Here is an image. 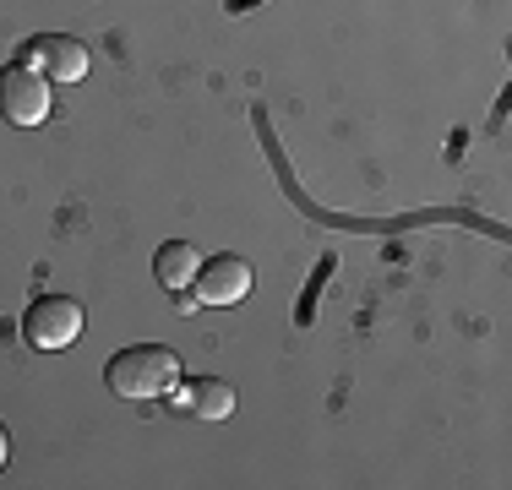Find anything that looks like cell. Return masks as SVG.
Segmentation results:
<instances>
[{"label":"cell","mask_w":512,"mask_h":490,"mask_svg":"<svg viewBox=\"0 0 512 490\" xmlns=\"http://www.w3.org/2000/svg\"><path fill=\"white\" fill-rule=\"evenodd\" d=\"M104 382L126 403H153V398H164V392H175L180 360L164 343H131V349H120L115 360L104 365Z\"/></svg>","instance_id":"1"},{"label":"cell","mask_w":512,"mask_h":490,"mask_svg":"<svg viewBox=\"0 0 512 490\" xmlns=\"http://www.w3.org/2000/svg\"><path fill=\"white\" fill-rule=\"evenodd\" d=\"M50 109H55V88L39 66L17 60V66L0 71V115H6L11 126H44Z\"/></svg>","instance_id":"2"},{"label":"cell","mask_w":512,"mask_h":490,"mask_svg":"<svg viewBox=\"0 0 512 490\" xmlns=\"http://www.w3.org/2000/svg\"><path fill=\"white\" fill-rule=\"evenodd\" d=\"M22 338L33 349H71L82 338V305L71 294H39L22 316Z\"/></svg>","instance_id":"3"},{"label":"cell","mask_w":512,"mask_h":490,"mask_svg":"<svg viewBox=\"0 0 512 490\" xmlns=\"http://www.w3.org/2000/svg\"><path fill=\"white\" fill-rule=\"evenodd\" d=\"M28 66H39L50 82H82L88 77V44L71 33H39L28 44Z\"/></svg>","instance_id":"4"},{"label":"cell","mask_w":512,"mask_h":490,"mask_svg":"<svg viewBox=\"0 0 512 490\" xmlns=\"http://www.w3.org/2000/svg\"><path fill=\"white\" fill-rule=\"evenodd\" d=\"M197 305H240L251 294V267L246 256H213L197 267Z\"/></svg>","instance_id":"5"},{"label":"cell","mask_w":512,"mask_h":490,"mask_svg":"<svg viewBox=\"0 0 512 490\" xmlns=\"http://www.w3.org/2000/svg\"><path fill=\"white\" fill-rule=\"evenodd\" d=\"M169 398H175L186 414H197V420H229V414H235V387L218 382V376H191V382H175Z\"/></svg>","instance_id":"6"},{"label":"cell","mask_w":512,"mask_h":490,"mask_svg":"<svg viewBox=\"0 0 512 490\" xmlns=\"http://www.w3.org/2000/svg\"><path fill=\"white\" fill-rule=\"evenodd\" d=\"M197 267H202V251L191 240H169V245H158V262H153V273H158V284H164L169 294H180L197 278Z\"/></svg>","instance_id":"7"},{"label":"cell","mask_w":512,"mask_h":490,"mask_svg":"<svg viewBox=\"0 0 512 490\" xmlns=\"http://www.w3.org/2000/svg\"><path fill=\"white\" fill-rule=\"evenodd\" d=\"M6 452H11V441H6V425H0V469H6Z\"/></svg>","instance_id":"8"}]
</instances>
